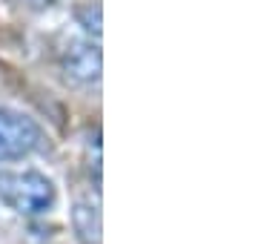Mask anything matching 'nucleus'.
I'll list each match as a JSON object with an SVG mask.
<instances>
[{
  "instance_id": "2",
  "label": "nucleus",
  "mask_w": 258,
  "mask_h": 244,
  "mask_svg": "<svg viewBox=\"0 0 258 244\" xmlns=\"http://www.w3.org/2000/svg\"><path fill=\"white\" fill-rule=\"evenodd\" d=\"M43 141V132L32 118L15 109H0V164L35 152Z\"/></svg>"
},
{
  "instance_id": "1",
  "label": "nucleus",
  "mask_w": 258,
  "mask_h": 244,
  "mask_svg": "<svg viewBox=\"0 0 258 244\" xmlns=\"http://www.w3.org/2000/svg\"><path fill=\"white\" fill-rule=\"evenodd\" d=\"M0 201L20 216H43L55 207L57 190L37 169H0Z\"/></svg>"
},
{
  "instance_id": "6",
  "label": "nucleus",
  "mask_w": 258,
  "mask_h": 244,
  "mask_svg": "<svg viewBox=\"0 0 258 244\" xmlns=\"http://www.w3.org/2000/svg\"><path fill=\"white\" fill-rule=\"evenodd\" d=\"M81 23H83V29L89 32V35H95V40L101 38V6L98 3H89V6H83L81 9Z\"/></svg>"
},
{
  "instance_id": "3",
  "label": "nucleus",
  "mask_w": 258,
  "mask_h": 244,
  "mask_svg": "<svg viewBox=\"0 0 258 244\" xmlns=\"http://www.w3.org/2000/svg\"><path fill=\"white\" fill-rule=\"evenodd\" d=\"M63 72L78 86H95L101 81L103 57L98 43L92 40H72L63 52Z\"/></svg>"
},
{
  "instance_id": "4",
  "label": "nucleus",
  "mask_w": 258,
  "mask_h": 244,
  "mask_svg": "<svg viewBox=\"0 0 258 244\" xmlns=\"http://www.w3.org/2000/svg\"><path fill=\"white\" fill-rule=\"evenodd\" d=\"M72 224L83 244H101V198H78L72 207Z\"/></svg>"
},
{
  "instance_id": "5",
  "label": "nucleus",
  "mask_w": 258,
  "mask_h": 244,
  "mask_svg": "<svg viewBox=\"0 0 258 244\" xmlns=\"http://www.w3.org/2000/svg\"><path fill=\"white\" fill-rule=\"evenodd\" d=\"M86 155H89V172L101 184V130H95L86 141Z\"/></svg>"
}]
</instances>
